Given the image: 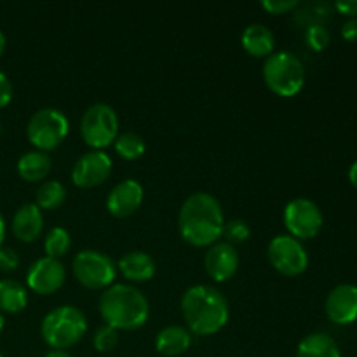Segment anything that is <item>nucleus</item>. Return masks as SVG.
<instances>
[{
  "mask_svg": "<svg viewBox=\"0 0 357 357\" xmlns=\"http://www.w3.org/2000/svg\"><path fill=\"white\" fill-rule=\"evenodd\" d=\"M225 216L218 199L206 192L188 195L178 213V230L185 243L195 248L213 246L223 236Z\"/></svg>",
  "mask_w": 357,
  "mask_h": 357,
  "instance_id": "1",
  "label": "nucleus"
},
{
  "mask_svg": "<svg viewBox=\"0 0 357 357\" xmlns=\"http://www.w3.org/2000/svg\"><path fill=\"white\" fill-rule=\"evenodd\" d=\"M181 314L190 333L209 337L225 328L230 309L227 298L218 289L208 284H195L181 296Z\"/></svg>",
  "mask_w": 357,
  "mask_h": 357,
  "instance_id": "2",
  "label": "nucleus"
},
{
  "mask_svg": "<svg viewBox=\"0 0 357 357\" xmlns=\"http://www.w3.org/2000/svg\"><path fill=\"white\" fill-rule=\"evenodd\" d=\"M105 324L117 331H135L145 326L150 316L146 296L136 286L112 284L105 289L98 302Z\"/></svg>",
  "mask_w": 357,
  "mask_h": 357,
  "instance_id": "3",
  "label": "nucleus"
},
{
  "mask_svg": "<svg viewBox=\"0 0 357 357\" xmlns=\"http://www.w3.org/2000/svg\"><path fill=\"white\" fill-rule=\"evenodd\" d=\"M87 333V319L73 305L56 307L42 319L40 335L52 351H66Z\"/></svg>",
  "mask_w": 357,
  "mask_h": 357,
  "instance_id": "4",
  "label": "nucleus"
},
{
  "mask_svg": "<svg viewBox=\"0 0 357 357\" xmlns=\"http://www.w3.org/2000/svg\"><path fill=\"white\" fill-rule=\"evenodd\" d=\"M261 73L268 89L281 98L295 96L305 84L303 63L288 51L272 52L265 58Z\"/></svg>",
  "mask_w": 357,
  "mask_h": 357,
  "instance_id": "5",
  "label": "nucleus"
},
{
  "mask_svg": "<svg viewBox=\"0 0 357 357\" xmlns=\"http://www.w3.org/2000/svg\"><path fill=\"white\" fill-rule=\"evenodd\" d=\"M70 122L58 108H42L35 112L26 126V136L31 145L40 152H51L66 139Z\"/></svg>",
  "mask_w": 357,
  "mask_h": 357,
  "instance_id": "6",
  "label": "nucleus"
},
{
  "mask_svg": "<svg viewBox=\"0 0 357 357\" xmlns=\"http://www.w3.org/2000/svg\"><path fill=\"white\" fill-rule=\"evenodd\" d=\"M80 135L93 150H103L117 139L119 117L107 103H94L80 119Z\"/></svg>",
  "mask_w": 357,
  "mask_h": 357,
  "instance_id": "7",
  "label": "nucleus"
},
{
  "mask_svg": "<svg viewBox=\"0 0 357 357\" xmlns=\"http://www.w3.org/2000/svg\"><path fill=\"white\" fill-rule=\"evenodd\" d=\"M73 275L87 289H107L117 278L114 260L96 250H84L75 255L72 264Z\"/></svg>",
  "mask_w": 357,
  "mask_h": 357,
  "instance_id": "8",
  "label": "nucleus"
},
{
  "mask_svg": "<svg viewBox=\"0 0 357 357\" xmlns=\"http://www.w3.org/2000/svg\"><path fill=\"white\" fill-rule=\"evenodd\" d=\"M267 255L272 267L286 278H296L303 274L309 265V255L303 244L289 234L274 237L268 243Z\"/></svg>",
  "mask_w": 357,
  "mask_h": 357,
  "instance_id": "9",
  "label": "nucleus"
},
{
  "mask_svg": "<svg viewBox=\"0 0 357 357\" xmlns=\"http://www.w3.org/2000/svg\"><path fill=\"white\" fill-rule=\"evenodd\" d=\"M323 213L310 199H293L284 208V225L295 239H312L323 229Z\"/></svg>",
  "mask_w": 357,
  "mask_h": 357,
  "instance_id": "10",
  "label": "nucleus"
},
{
  "mask_svg": "<svg viewBox=\"0 0 357 357\" xmlns=\"http://www.w3.org/2000/svg\"><path fill=\"white\" fill-rule=\"evenodd\" d=\"M112 173V159L103 150H91L77 159L72 169L75 187L94 188L103 185Z\"/></svg>",
  "mask_w": 357,
  "mask_h": 357,
  "instance_id": "11",
  "label": "nucleus"
},
{
  "mask_svg": "<svg viewBox=\"0 0 357 357\" xmlns=\"http://www.w3.org/2000/svg\"><path fill=\"white\" fill-rule=\"evenodd\" d=\"M65 267L56 258H38L26 272L28 288L38 295H52L65 284Z\"/></svg>",
  "mask_w": 357,
  "mask_h": 357,
  "instance_id": "12",
  "label": "nucleus"
},
{
  "mask_svg": "<svg viewBox=\"0 0 357 357\" xmlns=\"http://www.w3.org/2000/svg\"><path fill=\"white\" fill-rule=\"evenodd\" d=\"M324 310L331 323L352 324L357 319V286L338 284L328 293Z\"/></svg>",
  "mask_w": 357,
  "mask_h": 357,
  "instance_id": "13",
  "label": "nucleus"
},
{
  "mask_svg": "<svg viewBox=\"0 0 357 357\" xmlns=\"http://www.w3.org/2000/svg\"><path fill=\"white\" fill-rule=\"evenodd\" d=\"M239 268V255L232 244L215 243L204 255V271L213 281L227 282Z\"/></svg>",
  "mask_w": 357,
  "mask_h": 357,
  "instance_id": "14",
  "label": "nucleus"
},
{
  "mask_svg": "<svg viewBox=\"0 0 357 357\" xmlns=\"http://www.w3.org/2000/svg\"><path fill=\"white\" fill-rule=\"evenodd\" d=\"M143 187L136 180H124L115 185L107 197V209L115 218H128L135 215L143 204Z\"/></svg>",
  "mask_w": 357,
  "mask_h": 357,
  "instance_id": "15",
  "label": "nucleus"
},
{
  "mask_svg": "<svg viewBox=\"0 0 357 357\" xmlns=\"http://www.w3.org/2000/svg\"><path fill=\"white\" fill-rule=\"evenodd\" d=\"M13 234L21 243H33L40 237L44 230V215L35 202H26L21 206L13 216Z\"/></svg>",
  "mask_w": 357,
  "mask_h": 357,
  "instance_id": "16",
  "label": "nucleus"
},
{
  "mask_svg": "<svg viewBox=\"0 0 357 357\" xmlns=\"http://www.w3.org/2000/svg\"><path fill=\"white\" fill-rule=\"evenodd\" d=\"M241 44L244 51L253 58H268L275 49V37L271 28L261 23H253L244 28Z\"/></svg>",
  "mask_w": 357,
  "mask_h": 357,
  "instance_id": "17",
  "label": "nucleus"
},
{
  "mask_svg": "<svg viewBox=\"0 0 357 357\" xmlns=\"http://www.w3.org/2000/svg\"><path fill=\"white\" fill-rule=\"evenodd\" d=\"M117 267L131 282H146L155 275V261L145 251H129L119 260Z\"/></svg>",
  "mask_w": 357,
  "mask_h": 357,
  "instance_id": "18",
  "label": "nucleus"
},
{
  "mask_svg": "<svg viewBox=\"0 0 357 357\" xmlns=\"http://www.w3.org/2000/svg\"><path fill=\"white\" fill-rule=\"evenodd\" d=\"M192 333L183 326H171L162 328L155 337V349L160 356L164 357H178L190 349Z\"/></svg>",
  "mask_w": 357,
  "mask_h": 357,
  "instance_id": "19",
  "label": "nucleus"
},
{
  "mask_svg": "<svg viewBox=\"0 0 357 357\" xmlns=\"http://www.w3.org/2000/svg\"><path fill=\"white\" fill-rule=\"evenodd\" d=\"M51 166L52 160L49 153L40 152V150H30L17 160V174L28 183H37V181L47 178Z\"/></svg>",
  "mask_w": 357,
  "mask_h": 357,
  "instance_id": "20",
  "label": "nucleus"
},
{
  "mask_svg": "<svg viewBox=\"0 0 357 357\" xmlns=\"http://www.w3.org/2000/svg\"><path fill=\"white\" fill-rule=\"evenodd\" d=\"M296 357H342L340 347L328 333H310L296 349Z\"/></svg>",
  "mask_w": 357,
  "mask_h": 357,
  "instance_id": "21",
  "label": "nucleus"
},
{
  "mask_svg": "<svg viewBox=\"0 0 357 357\" xmlns=\"http://www.w3.org/2000/svg\"><path fill=\"white\" fill-rule=\"evenodd\" d=\"M28 291L23 284L10 279L0 281V312L17 314L26 307Z\"/></svg>",
  "mask_w": 357,
  "mask_h": 357,
  "instance_id": "22",
  "label": "nucleus"
},
{
  "mask_svg": "<svg viewBox=\"0 0 357 357\" xmlns=\"http://www.w3.org/2000/svg\"><path fill=\"white\" fill-rule=\"evenodd\" d=\"M66 201V188L61 181L49 180L38 187L37 194H35V204L45 211H52L58 209L63 202Z\"/></svg>",
  "mask_w": 357,
  "mask_h": 357,
  "instance_id": "23",
  "label": "nucleus"
},
{
  "mask_svg": "<svg viewBox=\"0 0 357 357\" xmlns=\"http://www.w3.org/2000/svg\"><path fill=\"white\" fill-rule=\"evenodd\" d=\"M114 145H115V152L126 160L142 159L143 153H145L146 150L145 139H143L139 135H136V132H122V135L117 136Z\"/></svg>",
  "mask_w": 357,
  "mask_h": 357,
  "instance_id": "24",
  "label": "nucleus"
},
{
  "mask_svg": "<svg viewBox=\"0 0 357 357\" xmlns=\"http://www.w3.org/2000/svg\"><path fill=\"white\" fill-rule=\"evenodd\" d=\"M70 246H72V237H70L68 230L63 229V227H54V229L49 230L47 236H45V257L59 260V258L65 257V255L68 253Z\"/></svg>",
  "mask_w": 357,
  "mask_h": 357,
  "instance_id": "25",
  "label": "nucleus"
},
{
  "mask_svg": "<svg viewBox=\"0 0 357 357\" xmlns=\"http://www.w3.org/2000/svg\"><path fill=\"white\" fill-rule=\"evenodd\" d=\"M119 342H121V335L115 328L108 326V324H103V326L94 331L93 345L98 352H103V354L105 352H112L117 347Z\"/></svg>",
  "mask_w": 357,
  "mask_h": 357,
  "instance_id": "26",
  "label": "nucleus"
},
{
  "mask_svg": "<svg viewBox=\"0 0 357 357\" xmlns=\"http://www.w3.org/2000/svg\"><path fill=\"white\" fill-rule=\"evenodd\" d=\"M223 236L227 237V243L229 244H243L250 239L251 229L244 220L236 218L230 220V222H225V227H223Z\"/></svg>",
  "mask_w": 357,
  "mask_h": 357,
  "instance_id": "27",
  "label": "nucleus"
},
{
  "mask_svg": "<svg viewBox=\"0 0 357 357\" xmlns=\"http://www.w3.org/2000/svg\"><path fill=\"white\" fill-rule=\"evenodd\" d=\"M330 38L331 35L324 24H310L305 31V42L312 51H323V49H326L328 44H330Z\"/></svg>",
  "mask_w": 357,
  "mask_h": 357,
  "instance_id": "28",
  "label": "nucleus"
},
{
  "mask_svg": "<svg viewBox=\"0 0 357 357\" xmlns=\"http://www.w3.org/2000/svg\"><path fill=\"white\" fill-rule=\"evenodd\" d=\"M20 267V255L13 248L2 246L0 248V271L14 272Z\"/></svg>",
  "mask_w": 357,
  "mask_h": 357,
  "instance_id": "29",
  "label": "nucleus"
},
{
  "mask_svg": "<svg viewBox=\"0 0 357 357\" xmlns=\"http://www.w3.org/2000/svg\"><path fill=\"white\" fill-rule=\"evenodd\" d=\"M300 3L296 0H264L261 7L267 10L268 14H286L289 10H293L295 7H298Z\"/></svg>",
  "mask_w": 357,
  "mask_h": 357,
  "instance_id": "30",
  "label": "nucleus"
},
{
  "mask_svg": "<svg viewBox=\"0 0 357 357\" xmlns=\"http://www.w3.org/2000/svg\"><path fill=\"white\" fill-rule=\"evenodd\" d=\"M13 100V84L7 79L6 73L0 72V108L7 107Z\"/></svg>",
  "mask_w": 357,
  "mask_h": 357,
  "instance_id": "31",
  "label": "nucleus"
},
{
  "mask_svg": "<svg viewBox=\"0 0 357 357\" xmlns=\"http://www.w3.org/2000/svg\"><path fill=\"white\" fill-rule=\"evenodd\" d=\"M335 9L340 14L351 17H357V0H340V2L335 3Z\"/></svg>",
  "mask_w": 357,
  "mask_h": 357,
  "instance_id": "32",
  "label": "nucleus"
},
{
  "mask_svg": "<svg viewBox=\"0 0 357 357\" xmlns=\"http://www.w3.org/2000/svg\"><path fill=\"white\" fill-rule=\"evenodd\" d=\"M342 37L349 42H357V17H351L342 26Z\"/></svg>",
  "mask_w": 357,
  "mask_h": 357,
  "instance_id": "33",
  "label": "nucleus"
},
{
  "mask_svg": "<svg viewBox=\"0 0 357 357\" xmlns=\"http://www.w3.org/2000/svg\"><path fill=\"white\" fill-rule=\"evenodd\" d=\"M349 181L352 183V187L357 188V160L352 164L351 169H349Z\"/></svg>",
  "mask_w": 357,
  "mask_h": 357,
  "instance_id": "34",
  "label": "nucleus"
},
{
  "mask_svg": "<svg viewBox=\"0 0 357 357\" xmlns=\"http://www.w3.org/2000/svg\"><path fill=\"white\" fill-rule=\"evenodd\" d=\"M3 239H6V222H3V216L0 215V248L3 246Z\"/></svg>",
  "mask_w": 357,
  "mask_h": 357,
  "instance_id": "35",
  "label": "nucleus"
},
{
  "mask_svg": "<svg viewBox=\"0 0 357 357\" xmlns=\"http://www.w3.org/2000/svg\"><path fill=\"white\" fill-rule=\"evenodd\" d=\"M44 357H72L66 351H49Z\"/></svg>",
  "mask_w": 357,
  "mask_h": 357,
  "instance_id": "36",
  "label": "nucleus"
},
{
  "mask_svg": "<svg viewBox=\"0 0 357 357\" xmlns=\"http://www.w3.org/2000/svg\"><path fill=\"white\" fill-rule=\"evenodd\" d=\"M6 44H7L6 35H3L2 31H0V56H2V54H3V51H6Z\"/></svg>",
  "mask_w": 357,
  "mask_h": 357,
  "instance_id": "37",
  "label": "nucleus"
},
{
  "mask_svg": "<svg viewBox=\"0 0 357 357\" xmlns=\"http://www.w3.org/2000/svg\"><path fill=\"white\" fill-rule=\"evenodd\" d=\"M3 324H6V319H3V314L0 312V331L3 330Z\"/></svg>",
  "mask_w": 357,
  "mask_h": 357,
  "instance_id": "38",
  "label": "nucleus"
},
{
  "mask_svg": "<svg viewBox=\"0 0 357 357\" xmlns=\"http://www.w3.org/2000/svg\"><path fill=\"white\" fill-rule=\"evenodd\" d=\"M0 135H2V124H0Z\"/></svg>",
  "mask_w": 357,
  "mask_h": 357,
  "instance_id": "39",
  "label": "nucleus"
},
{
  "mask_svg": "<svg viewBox=\"0 0 357 357\" xmlns=\"http://www.w3.org/2000/svg\"><path fill=\"white\" fill-rule=\"evenodd\" d=\"M0 357H3V356H2V354H0Z\"/></svg>",
  "mask_w": 357,
  "mask_h": 357,
  "instance_id": "40",
  "label": "nucleus"
}]
</instances>
